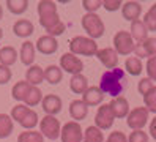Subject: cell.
<instances>
[{"mask_svg":"<svg viewBox=\"0 0 156 142\" xmlns=\"http://www.w3.org/2000/svg\"><path fill=\"white\" fill-rule=\"evenodd\" d=\"M41 106H43V111L46 112V115H57L63 107V103H62V98L58 95L51 93V95H46L43 98Z\"/></svg>","mask_w":156,"mask_h":142,"instance_id":"7c38bea8","label":"cell"},{"mask_svg":"<svg viewBox=\"0 0 156 142\" xmlns=\"http://www.w3.org/2000/svg\"><path fill=\"white\" fill-rule=\"evenodd\" d=\"M134 46L136 43L129 32L120 30L114 35V49L118 55H129L131 52H134Z\"/></svg>","mask_w":156,"mask_h":142,"instance_id":"5b68a950","label":"cell"},{"mask_svg":"<svg viewBox=\"0 0 156 142\" xmlns=\"http://www.w3.org/2000/svg\"><path fill=\"white\" fill-rule=\"evenodd\" d=\"M25 81L29 82L30 85H35V87H38V85L44 81V70L38 65H32L29 66V70L25 71Z\"/></svg>","mask_w":156,"mask_h":142,"instance_id":"7402d4cb","label":"cell"},{"mask_svg":"<svg viewBox=\"0 0 156 142\" xmlns=\"http://www.w3.org/2000/svg\"><path fill=\"white\" fill-rule=\"evenodd\" d=\"M17 52L13 46H3L0 49V65H5V66H11L16 63L17 60Z\"/></svg>","mask_w":156,"mask_h":142,"instance_id":"d4e9b609","label":"cell"},{"mask_svg":"<svg viewBox=\"0 0 156 142\" xmlns=\"http://www.w3.org/2000/svg\"><path fill=\"white\" fill-rule=\"evenodd\" d=\"M98 60L101 62V65H104L107 70H114L118 66V54L115 52L114 47H104V49H99L98 54Z\"/></svg>","mask_w":156,"mask_h":142,"instance_id":"4fadbf2b","label":"cell"},{"mask_svg":"<svg viewBox=\"0 0 156 142\" xmlns=\"http://www.w3.org/2000/svg\"><path fill=\"white\" fill-rule=\"evenodd\" d=\"M65 24H63L62 21L57 24V25H54L52 28H49V30H46V32H48V35L49 36H54V38H55V36H58V35H62L63 32H65Z\"/></svg>","mask_w":156,"mask_h":142,"instance_id":"ee69618b","label":"cell"},{"mask_svg":"<svg viewBox=\"0 0 156 142\" xmlns=\"http://www.w3.org/2000/svg\"><path fill=\"white\" fill-rule=\"evenodd\" d=\"M144 24L148 28V32H156V3L150 6V9L144 16Z\"/></svg>","mask_w":156,"mask_h":142,"instance_id":"d6a6232c","label":"cell"},{"mask_svg":"<svg viewBox=\"0 0 156 142\" xmlns=\"http://www.w3.org/2000/svg\"><path fill=\"white\" fill-rule=\"evenodd\" d=\"M142 70H144V65H142L140 59H137V57L126 59V62H125V71L126 73H129L131 76H139V74H142Z\"/></svg>","mask_w":156,"mask_h":142,"instance_id":"f1b7e54d","label":"cell"},{"mask_svg":"<svg viewBox=\"0 0 156 142\" xmlns=\"http://www.w3.org/2000/svg\"><path fill=\"white\" fill-rule=\"evenodd\" d=\"M104 142H128V137L125 136V133H122V131H112Z\"/></svg>","mask_w":156,"mask_h":142,"instance_id":"b9f144b4","label":"cell"},{"mask_svg":"<svg viewBox=\"0 0 156 142\" xmlns=\"http://www.w3.org/2000/svg\"><path fill=\"white\" fill-rule=\"evenodd\" d=\"M69 115L74 122H80L88 115V106L82 100H73L69 103Z\"/></svg>","mask_w":156,"mask_h":142,"instance_id":"ac0fdd59","label":"cell"},{"mask_svg":"<svg viewBox=\"0 0 156 142\" xmlns=\"http://www.w3.org/2000/svg\"><path fill=\"white\" fill-rule=\"evenodd\" d=\"M140 13H142V5L139 2L131 0V2H125L122 5V14L126 21H131V22L137 21L140 17Z\"/></svg>","mask_w":156,"mask_h":142,"instance_id":"2e32d148","label":"cell"},{"mask_svg":"<svg viewBox=\"0 0 156 142\" xmlns=\"http://www.w3.org/2000/svg\"><path fill=\"white\" fill-rule=\"evenodd\" d=\"M2 36H3V30L0 28V40H2Z\"/></svg>","mask_w":156,"mask_h":142,"instance_id":"7dc6e473","label":"cell"},{"mask_svg":"<svg viewBox=\"0 0 156 142\" xmlns=\"http://www.w3.org/2000/svg\"><path fill=\"white\" fill-rule=\"evenodd\" d=\"M11 70L10 66H5V65H0V85H5L11 81Z\"/></svg>","mask_w":156,"mask_h":142,"instance_id":"60d3db41","label":"cell"},{"mask_svg":"<svg viewBox=\"0 0 156 142\" xmlns=\"http://www.w3.org/2000/svg\"><path fill=\"white\" fill-rule=\"evenodd\" d=\"M144 104H145V107L148 109V112L156 114V85L144 96Z\"/></svg>","mask_w":156,"mask_h":142,"instance_id":"d590c367","label":"cell"},{"mask_svg":"<svg viewBox=\"0 0 156 142\" xmlns=\"http://www.w3.org/2000/svg\"><path fill=\"white\" fill-rule=\"evenodd\" d=\"M6 8L13 14H22L29 8V0H6Z\"/></svg>","mask_w":156,"mask_h":142,"instance_id":"1f68e13d","label":"cell"},{"mask_svg":"<svg viewBox=\"0 0 156 142\" xmlns=\"http://www.w3.org/2000/svg\"><path fill=\"white\" fill-rule=\"evenodd\" d=\"M84 142H104V134L95 125L88 126L84 131Z\"/></svg>","mask_w":156,"mask_h":142,"instance_id":"f546056e","label":"cell"},{"mask_svg":"<svg viewBox=\"0 0 156 142\" xmlns=\"http://www.w3.org/2000/svg\"><path fill=\"white\" fill-rule=\"evenodd\" d=\"M109 106H111L115 118H125L129 114V104H128V100L125 96L112 98V101L109 103Z\"/></svg>","mask_w":156,"mask_h":142,"instance_id":"e0dca14e","label":"cell"},{"mask_svg":"<svg viewBox=\"0 0 156 142\" xmlns=\"http://www.w3.org/2000/svg\"><path fill=\"white\" fill-rule=\"evenodd\" d=\"M35 47H36V49H38L41 54L51 55V54H54V52H57V49H58V41H57V38H54V36L43 35V36H40L38 40H36Z\"/></svg>","mask_w":156,"mask_h":142,"instance_id":"5bb4252c","label":"cell"},{"mask_svg":"<svg viewBox=\"0 0 156 142\" xmlns=\"http://www.w3.org/2000/svg\"><path fill=\"white\" fill-rule=\"evenodd\" d=\"M17 142H44V136L40 131L35 129H25L17 136Z\"/></svg>","mask_w":156,"mask_h":142,"instance_id":"4dcf8cb0","label":"cell"},{"mask_svg":"<svg viewBox=\"0 0 156 142\" xmlns=\"http://www.w3.org/2000/svg\"><path fill=\"white\" fill-rule=\"evenodd\" d=\"M148 109H147L145 106H139V107H134L133 111H129V114H128L126 117V125L129 126L133 131L136 129H142L147 122H148Z\"/></svg>","mask_w":156,"mask_h":142,"instance_id":"52a82bcc","label":"cell"},{"mask_svg":"<svg viewBox=\"0 0 156 142\" xmlns=\"http://www.w3.org/2000/svg\"><path fill=\"white\" fill-rule=\"evenodd\" d=\"M88 87H90V85H88V79L85 78L84 74H74V76H71V79H69V89H71L73 93L84 95Z\"/></svg>","mask_w":156,"mask_h":142,"instance_id":"44dd1931","label":"cell"},{"mask_svg":"<svg viewBox=\"0 0 156 142\" xmlns=\"http://www.w3.org/2000/svg\"><path fill=\"white\" fill-rule=\"evenodd\" d=\"M60 139L62 142H82L84 140V131L77 122H66L62 126Z\"/></svg>","mask_w":156,"mask_h":142,"instance_id":"ba28073f","label":"cell"},{"mask_svg":"<svg viewBox=\"0 0 156 142\" xmlns=\"http://www.w3.org/2000/svg\"><path fill=\"white\" fill-rule=\"evenodd\" d=\"M14 128L13 118L8 114H0V139H6L11 136Z\"/></svg>","mask_w":156,"mask_h":142,"instance_id":"4316f807","label":"cell"},{"mask_svg":"<svg viewBox=\"0 0 156 142\" xmlns=\"http://www.w3.org/2000/svg\"><path fill=\"white\" fill-rule=\"evenodd\" d=\"M29 107L25 106V104H16V106L11 109V114H10V117L13 118V122L16 120L17 123H21L22 120H24V117L29 114Z\"/></svg>","mask_w":156,"mask_h":142,"instance_id":"e575fe53","label":"cell"},{"mask_svg":"<svg viewBox=\"0 0 156 142\" xmlns=\"http://www.w3.org/2000/svg\"><path fill=\"white\" fill-rule=\"evenodd\" d=\"M115 122V115L111 109L109 104H101L96 111V115H95V126L99 128L101 131L103 129H109Z\"/></svg>","mask_w":156,"mask_h":142,"instance_id":"30bf717a","label":"cell"},{"mask_svg":"<svg viewBox=\"0 0 156 142\" xmlns=\"http://www.w3.org/2000/svg\"><path fill=\"white\" fill-rule=\"evenodd\" d=\"M38 16H40V24L44 27V30H49L54 25L60 22V16L57 13V5L52 0H41L38 2Z\"/></svg>","mask_w":156,"mask_h":142,"instance_id":"7a4b0ae2","label":"cell"},{"mask_svg":"<svg viewBox=\"0 0 156 142\" xmlns=\"http://www.w3.org/2000/svg\"><path fill=\"white\" fill-rule=\"evenodd\" d=\"M128 82H126V71L122 68H114L107 70L103 73L99 79V89L104 95H109L112 98L122 96V93L126 90Z\"/></svg>","mask_w":156,"mask_h":142,"instance_id":"6da1fadb","label":"cell"},{"mask_svg":"<svg viewBox=\"0 0 156 142\" xmlns=\"http://www.w3.org/2000/svg\"><path fill=\"white\" fill-rule=\"evenodd\" d=\"M63 79V71L57 65H49L44 68V81L49 82L51 85H57Z\"/></svg>","mask_w":156,"mask_h":142,"instance_id":"cb8c5ba5","label":"cell"},{"mask_svg":"<svg viewBox=\"0 0 156 142\" xmlns=\"http://www.w3.org/2000/svg\"><path fill=\"white\" fill-rule=\"evenodd\" d=\"M2 17H3V6L0 5V21H2Z\"/></svg>","mask_w":156,"mask_h":142,"instance_id":"bcb514c9","label":"cell"},{"mask_svg":"<svg viewBox=\"0 0 156 142\" xmlns=\"http://www.w3.org/2000/svg\"><path fill=\"white\" fill-rule=\"evenodd\" d=\"M40 133L51 140L58 139L60 133H62V126H60V122L57 120V117L55 115H44L40 122Z\"/></svg>","mask_w":156,"mask_h":142,"instance_id":"8992f818","label":"cell"},{"mask_svg":"<svg viewBox=\"0 0 156 142\" xmlns=\"http://www.w3.org/2000/svg\"><path fill=\"white\" fill-rule=\"evenodd\" d=\"M43 93H41V90L38 89V87H35V85H32L30 87V90H29V93H27V96H25V100H24V104L27 107H33V106H38V104L43 101Z\"/></svg>","mask_w":156,"mask_h":142,"instance_id":"83f0119b","label":"cell"},{"mask_svg":"<svg viewBox=\"0 0 156 142\" xmlns=\"http://www.w3.org/2000/svg\"><path fill=\"white\" fill-rule=\"evenodd\" d=\"M82 6L87 13H96V9L103 6V0H82Z\"/></svg>","mask_w":156,"mask_h":142,"instance_id":"74e56055","label":"cell"},{"mask_svg":"<svg viewBox=\"0 0 156 142\" xmlns=\"http://www.w3.org/2000/svg\"><path fill=\"white\" fill-rule=\"evenodd\" d=\"M13 32L19 38H29L35 32V25L32 24V21H29V19H17L13 25Z\"/></svg>","mask_w":156,"mask_h":142,"instance_id":"d6986e66","label":"cell"},{"mask_svg":"<svg viewBox=\"0 0 156 142\" xmlns=\"http://www.w3.org/2000/svg\"><path fill=\"white\" fill-rule=\"evenodd\" d=\"M153 87H154V85H153V81L148 79V78H142L139 82H137V90H139V93L142 95V96H145V95L148 93Z\"/></svg>","mask_w":156,"mask_h":142,"instance_id":"8d00e7d4","label":"cell"},{"mask_svg":"<svg viewBox=\"0 0 156 142\" xmlns=\"http://www.w3.org/2000/svg\"><path fill=\"white\" fill-rule=\"evenodd\" d=\"M134 54L137 59H150V57H154L156 55V38L151 36V38H147L145 41L142 43H136L134 46Z\"/></svg>","mask_w":156,"mask_h":142,"instance_id":"8fae6325","label":"cell"},{"mask_svg":"<svg viewBox=\"0 0 156 142\" xmlns=\"http://www.w3.org/2000/svg\"><path fill=\"white\" fill-rule=\"evenodd\" d=\"M103 100H104V93L101 92L99 87H95V85L88 87L87 92L82 95V101H84L88 107H91V106H101Z\"/></svg>","mask_w":156,"mask_h":142,"instance_id":"9a60e30c","label":"cell"},{"mask_svg":"<svg viewBox=\"0 0 156 142\" xmlns=\"http://www.w3.org/2000/svg\"><path fill=\"white\" fill-rule=\"evenodd\" d=\"M80 24L84 27V30L87 32L88 38H91V40H98V38H101L106 32L103 19H101L96 13H85L80 19Z\"/></svg>","mask_w":156,"mask_h":142,"instance_id":"277c9868","label":"cell"},{"mask_svg":"<svg viewBox=\"0 0 156 142\" xmlns=\"http://www.w3.org/2000/svg\"><path fill=\"white\" fill-rule=\"evenodd\" d=\"M98 44L95 40L88 36H74L69 40V52L74 55H85V57H93L98 54Z\"/></svg>","mask_w":156,"mask_h":142,"instance_id":"3957f363","label":"cell"},{"mask_svg":"<svg viewBox=\"0 0 156 142\" xmlns=\"http://www.w3.org/2000/svg\"><path fill=\"white\" fill-rule=\"evenodd\" d=\"M129 35L133 36L134 41L142 43V41H145L147 38H148V28L145 27L144 21L137 19V21L131 22V32H129Z\"/></svg>","mask_w":156,"mask_h":142,"instance_id":"603a6c76","label":"cell"},{"mask_svg":"<svg viewBox=\"0 0 156 142\" xmlns=\"http://www.w3.org/2000/svg\"><path fill=\"white\" fill-rule=\"evenodd\" d=\"M122 2L120 0H103V6L107 11H117L118 8H122Z\"/></svg>","mask_w":156,"mask_h":142,"instance_id":"7bdbcfd3","label":"cell"},{"mask_svg":"<svg viewBox=\"0 0 156 142\" xmlns=\"http://www.w3.org/2000/svg\"><path fill=\"white\" fill-rule=\"evenodd\" d=\"M145 71H147V74H148V79H151V81L156 82V55L154 57H150V59L147 60Z\"/></svg>","mask_w":156,"mask_h":142,"instance_id":"f35d334b","label":"cell"},{"mask_svg":"<svg viewBox=\"0 0 156 142\" xmlns=\"http://www.w3.org/2000/svg\"><path fill=\"white\" fill-rule=\"evenodd\" d=\"M128 142H148V134L144 133V129H136L129 134Z\"/></svg>","mask_w":156,"mask_h":142,"instance_id":"ab89813d","label":"cell"},{"mask_svg":"<svg viewBox=\"0 0 156 142\" xmlns=\"http://www.w3.org/2000/svg\"><path fill=\"white\" fill-rule=\"evenodd\" d=\"M35 51L36 47L32 41H24L21 44V51H19V59L25 66H32L35 62Z\"/></svg>","mask_w":156,"mask_h":142,"instance_id":"ffe728a7","label":"cell"},{"mask_svg":"<svg viewBox=\"0 0 156 142\" xmlns=\"http://www.w3.org/2000/svg\"><path fill=\"white\" fill-rule=\"evenodd\" d=\"M32 85L27 82V81H19V82H16L13 85V89H11V96L16 100V101H24L25 96H27V93H29Z\"/></svg>","mask_w":156,"mask_h":142,"instance_id":"484cf974","label":"cell"},{"mask_svg":"<svg viewBox=\"0 0 156 142\" xmlns=\"http://www.w3.org/2000/svg\"><path fill=\"white\" fill-rule=\"evenodd\" d=\"M38 120H40V118H38V114H36L35 111H32V109H30V111H29V114H27V115L24 117V120L19 123V125H21L22 128H25V129H33V128L40 123Z\"/></svg>","mask_w":156,"mask_h":142,"instance_id":"836d02e7","label":"cell"},{"mask_svg":"<svg viewBox=\"0 0 156 142\" xmlns=\"http://www.w3.org/2000/svg\"><path fill=\"white\" fill-rule=\"evenodd\" d=\"M60 68L62 71H66L69 74H82L84 71V63L79 59L77 55L71 54V52H65L60 57Z\"/></svg>","mask_w":156,"mask_h":142,"instance_id":"9c48e42d","label":"cell"},{"mask_svg":"<svg viewBox=\"0 0 156 142\" xmlns=\"http://www.w3.org/2000/svg\"><path fill=\"white\" fill-rule=\"evenodd\" d=\"M150 134H151V137L156 140V117L150 122Z\"/></svg>","mask_w":156,"mask_h":142,"instance_id":"f6af8a7d","label":"cell"}]
</instances>
